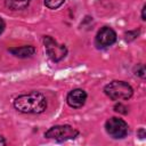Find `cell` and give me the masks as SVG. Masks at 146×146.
<instances>
[{
  "label": "cell",
  "instance_id": "obj_13",
  "mask_svg": "<svg viewBox=\"0 0 146 146\" xmlns=\"http://www.w3.org/2000/svg\"><path fill=\"white\" fill-rule=\"evenodd\" d=\"M5 26H6V24H5V22H3V19L0 17V34L3 32V30H5Z\"/></svg>",
  "mask_w": 146,
  "mask_h": 146
},
{
  "label": "cell",
  "instance_id": "obj_3",
  "mask_svg": "<svg viewBox=\"0 0 146 146\" xmlns=\"http://www.w3.org/2000/svg\"><path fill=\"white\" fill-rule=\"evenodd\" d=\"M79 131L68 125V124H64V125H55L49 128L46 132H44V137L49 138V139H55L57 141H64V140H68V139H74L75 137H78Z\"/></svg>",
  "mask_w": 146,
  "mask_h": 146
},
{
  "label": "cell",
  "instance_id": "obj_10",
  "mask_svg": "<svg viewBox=\"0 0 146 146\" xmlns=\"http://www.w3.org/2000/svg\"><path fill=\"white\" fill-rule=\"evenodd\" d=\"M64 1L65 0H44V5L49 9H57L64 3Z\"/></svg>",
  "mask_w": 146,
  "mask_h": 146
},
{
  "label": "cell",
  "instance_id": "obj_12",
  "mask_svg": "<svg viewBox=\"0 0 146 146\" xmlns=\"http://www.w3.org/2000/svg\"><path fill=\"white\" fill-rule=\"evenodd\" d=\"M114 111L117 112V113H121V114H127L128 113V107L125 105H123L122 103H119L114 106Z\"/></svg>",
  "mask_w": 146,
  "mask_h": 146
},
{
  "label": "cell",
  "instance_id": "obj_15",
  "mask_svg": "<svg viewBox=\"0 0 146 146\" xmlns=\"http://www.w3.org/2000/svg\"><path fill=\"white\" fill-rule=\"evenodd\" d=\"M145 9H146V5H144L143 8H141V19H143V21L146 19V16H145Z\"/></svg>",
  "mask_w": 146,
  "mask_h": 146
},
{
  "label": "cell",
  "instance_id": "obj_9",
  "mask_svg": "<svg viewBox=\"0 0 146 146\" xmlns=\"http://www.w3.org/2000/svg\"><path fill=\"white\" fill-rule=\"evenodd\" d=\"M30 1L31 0H5V5L11 10H21L26 8Z\"/></svg>",
  "mask_w": 146,
  "mask_h": 146
},
{
  "label": "cell",
  "instance_id": "obj_11",
  "mask_svg": "<svg viewBox=\"0 0 146 146\" xmlns=\"http://www.w3.org/2000/svg\"><path fill=\"white\" fill-rule=\"evenodd\" d=\"M135 74L136 75H138V76H140L141 79H144L145 78V73H146V70H145V65L144 64H138L137 66H136V68H135Z\"/></svg>",
  "mask_w": 146,
  "mask_h": 146
},
{
  "label": "cell",
  "instance_id": "obj_8",
  "mask_svg": "<svg viewBox=\"0 0 146 146\" xmlns=\"http://www.w3.org/2000/svg\"><path fill=\"white\" fill-rule=\"evenodd\" d=\"M10 54L18 58H27L34 55L35 48L33 46H22V47H11L8 49Z\"/></svg>",
  "mask_w": 146,
  "mask_h": 146
},
{
  "label": "cell",
  "instance_id": "obj_5",
  "mask_svg": "<svg viewBox=\"0 0 146 146\" xmlns=\"http://www.w3.org/2000/svg\"><path fill=\"white\" fill-rule=\"evenodd\" d=\"M105 130L112 138L121 139L128 133V124L124 120L113 116L105 122Z\"/></svg>",
  "mask_w": 146,
  "mask_h": 146
},
{
  "label": "cell",
  "instance_id": "obj_2",
  "mask_svg": "<svg viewBox=\"0 0 146 146\" xmlns=\"http://www.w3.org/2000/svg\"><path fill=\"white\" fill-rule=\"evenodd\" d=\"M105 95L112 100H127L133 95L132 87L124 81H112L104 87Z\"/></svg>",
  "mask_w": 146,
  "mask_h": 146
},
{
  "label": "cell",
  "instance_id": "obj_7",
  "mask_svg": "<svg viewBox=\"0 0 146 146\" xmlns=\"http://www.w3.org/2000/svg\"><path fill=\"white\" fill-rule=\"evenodd\" d=\"M87 100V92L83 89H73L68 92L66 97L67 105L72 108H80L84 105Z\"/></svg>",
  "mask_w": 146,
  "mask_h": 146
},
{
  "label": "cell",
  "instance_id": "obj_1",
  "mask_svg": "<svg viewBox=\"0 0 146 146\" xmlns=\"http://www.w3.org/2000/svg\"><path fill=\"white\" fill-rule=\"evenodd\" d=\"M13 104L15 110L25 114H40L47 108L46 97L38 91L19 95L14 99Z\"/></svg>",
  "mask_w": 146,
  "mask_h": 146
},
{
  "label": "cell",
  "instance_id": "obj_6",
  "mask_svg": "<svg viewBox=\"0 0 146 146\" xmlns=\"http://www.w3.org/2000/svg\"><path fill=\"white\" fill-rule=\"evenodd\" d=\"M116 41V33L113 29L108 27V26H104L102 27L95 39L96 46L98 48H107L110 46H112L114 42Z\"/></svg>",
  "mask_w": 146,
  "mask_h": 146
},
{
  "label": "cell",
  "instance_id": "obj_16",
  "mask_svg": "<svg viewBox=\"0 0 146 146\" xmlns=\"http://www.w3.org/2000/svg\"><path fill=\"white\" fill-rule=\"evenodd\" d=\"M7 144V141H6V139L0 135V146H2V145H6Z\"/></svg>",
  "mask_w": 146,
  "mask_h": 146
},
{
  "label": "cell",
  "instance_id": "obj_14",
  "mask_svg": "<svg viewBox=\"0 0 146 146\" xmlns=\"http://www.w3.org/2000/svg\"><path fill=\"white\" fill-rule=\"evenodd\" d=\"M138 135H139V137L140 138H144L145 137V129L144 128H140L139 130H138V132H137Z\"/></svg>",
  "mask_w": 146,
  "mask_h": 146
},
{
  "label": "cell",
  "instance_id": "obj_4",
  "mask_svg": "<svg viewBox=\"0 0 146 146\" xmlns=\"http://www.w3.org/2000/svg\"><path fill=\"white\" fill-rule=\"evenodd\" d=\"M43 44L49 58L52 62H59L63 58H65L67 54V48L65 47V44L58 43L55 39H52L49 35H46L43 38Z\"/></svg>",
  "mask_w": 146,
  "mask_h": 146
}]
</instances>
